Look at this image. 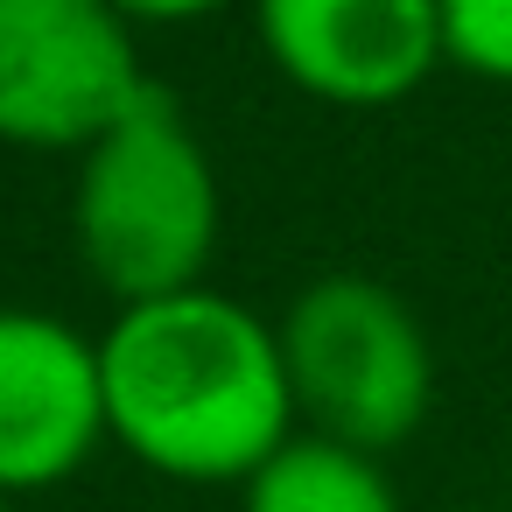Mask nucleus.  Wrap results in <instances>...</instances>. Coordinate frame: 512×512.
Segmentation results:
<instances>
[{
    "instance_id": "nucleus-1",
    "label": "nucleus",
    "mask_w": 512,
    "mask_h": 512,
    "mask_svg": "<svg viewBox=\"0 0 512 512\" xmlns=\"http://www.w3.org/2000/svg\"><path fill=\"white\" fill-rule=\"evenodd\" d=\"M99 379L106 442L169 484H246L295 435L281 330L218 288L127 302L99 337Z\"/></svg>"
},
{
    "instance_id": "nucleus-2",
    "label": "nucleus",
    "mask_w": 512,
    "mask_h": 512,
    "mask_svg": "<svg viewBox=\"0 0 512 512\" xmlns=\"http://www.w3.org/2000/svg\"><path fill=\"white\" fill-rule=\"evenodd\" d=\"M71 225L92 281L120 295V309L204 288L218 253V169L169 85H148L141 106L78 155Z\"/></svg>"
},
{
    "instance_id": "nucleus-3",
    "label": "nucleus",
    "mask_w": 512,
    "mask_h": 512,
    "mask_svg": "<svg viewBox=\"0 0 512 512\" xmlns=\"http://www.w3.org/2000/svg\"><path fill=\"white\" fill-rule=\"evenodd\" d=\"M274 330L295 421H309V435L351 442L365 456H393L421 435L435 407V344L386 281L323 274Z\"/></svg>"
},
{
    "instance_id": "nucleus-4",
    "label": "nucleus",
    "mask_w": 512,
    "mask_h": 512,
    "mask_svg": "<svg viewBox=\"0 0 512 512\" xmlns=\"http://www.w3.org/2000/svg\"><path fill=\"white\" fill-rule=\"evenodd\" d=\"M148 64L113 0H0V141L85 155L120 127Z\"/></svg>"
},
{
    "instance_id": "nucleus-5",
    "label": "nucleus",
    "mask_w": 512,
    "mask_h": 512,
    "mask_svg": "<svg viewBox=\"0 0 512 512\" xmlns=\"http://www.w3.org/2000/svg\"><path fill=\"white\" fill-rule=\"evenodd\" d=\"M106 449L99 337L43 309H0V498L71 484Z\"/></svg>"
},
{
    "instance_id": "nucleus-6",
    "label": "nucleus",
    "mask_w": 512,
    "mask_h": 512,
    "mask_svg": "<svg viewBox=\"0 0 512 512\" xmlns=\"http://www.w3.org/2000/svg\"><path fill=\"white\" fill-rule=\"evenodd\" d=\"M274 71L323 106H400L442 64V0H253Z\"/></svg>"
},
{
    "instance_id": "nucleus-7",
    "label": "nucleus",
    "mask_w": 512,
    "mask_h": 512,
    "mask_svg": "<svg viewBox=\"0 0 512 512\" xmlns=\"http://www.w3.org/2000/svg\"><path fill=\"white\" fill-rule=\"evenodd\" d=\"M239 512H407V505L386 477V456L295 428L239 484Z\"/></svg>"
},
{
    "instance_id": "nucleus-8",
    "label": "nucleus",
    "mask_w": 512,
    "mask_h": 512,
    "mask_svg": "<svg viewBox=\"0 0 512 512\" xmlns=\"http://www.w3.org/2000/svg\"><path fill=\"white\" fill-rule=\"evenodd\" d=\"M442 57L512 85V0H442Z\"/></svg>"
},
{
    "instance_id": "nucleus-9",
    "label": "nucleus",
    "mask_w": 512,
    "mask_h": 512,
    "mask_svg": "<svg viewBox=\"0 0 512 512\" xmlns=\"http://www.w3.org/2000/svg\"><path fill=\"white\" fill-rule=\"evenodd\" d=\"M113 8L127 22H197V15L225 8V0H113Z\"/></svg>"
},
{
    "instance_id": "nucleus-10",
    "label": "nucleus",
    "mask_w": 512,
    "mask_h": 512,
    "mask_svg": "<svg viewBox=\"0 0 512 512\" xmlns=\"http://www.w3.org/2000/svg\"><path fill=\"white\" fill-rule=\"evenodd\" d=\"M0 512H29V505H22V498H0Z\"/></svg>"
}]
</instances>
